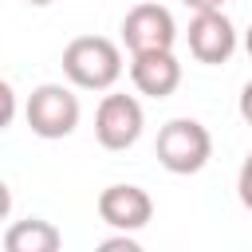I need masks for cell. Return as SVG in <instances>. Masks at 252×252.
Returning <instances> with one entry per match:
<instances>
[{"instance_id": "6da1fadb", "label": "cell", "mask_w": 252, "mask_h": 252, "mask_svg": "<svg viewBox=\"0 0 252 252\" xmlns=\"http://www.w3.org/2000/svg\"><path fill=\"white\" fill-rule=\"evenodd\" d=\"M63 75L79 91H110L122 75V51L106 35H79L63 47Z\"/></svg>"}, {"instance_id": "7a4b0ae2", "label": "cell", "mask_w": 252, "mask_h": 252, "mask_svg": "<svg viewBox=\"0 0 252 252\" xmlns=\"http://www.w3.org/2000/svg\"><path fill=\"white\" fill-rule=\"evenodd\" d=\"M158 161L169 173H201L213 158V134L197 118H173L158 130Z\"/></svg>"}, {"instance_id": "3957f363", "label": "cell", "mask_w": 252, "mask_h": 252, "mask_svg": "<svg viewBox=\"0 0 252 252\" xmlns=\"http://www.w3.org/2000/svg\"><path fill=\"white\" fill-rule=\"evenodd\" d=\"M24 114H28V126L35 138H47V142L67 138L79 126V94L63 83H39L28 94Z\"/></svg>"}, {"instance_id": "277c9868", "label": "cell", "mask_w": 252, "mask_h": 252, "mask_svg": "<svg viewBox=\"0 0 252 252\" xmlns=\"http://www.w3.org/2000/svg\"><path fill=\"white\" fill-rule=\"evenodd\" d=\"M146 114L134 94H102L94 110V138L102 150H130L142 138Z\"/></svg>"}, {"instance_id": "5b68a950", "label": "cell", "mask_w": 252, "mask_h": 252, "mask_svg": "<svg viewBox=\"0 0 252 252\" xmlns=\"http://www.w3.org/2000/svg\"><path fill=\"white\" fill-rule=\"evenodd\" d=\"M185 39H189L193 59H197V63H209V67L228 63V59H232V51H236V28H232V20H228L220 8L193 12Z\"/></svg>"}, {"instance_id": "8992f818", "label": "cell", "mask_w": 252, "mask_h": 252, "mask_svg": "<svg viewBox=\"0 0 252 252\" xmlns=\"http://www.w3.org/2000/svg\"><path fill=\"white\" fill-rule=\"evenodd\" d=\"M122 43L138 55V51H158V47H173L177 43V24L173 12L161 4H134L122 20Z\"/></svg>"}, {"instance_id": "52a82bcc", "label": "cell", "mask_w": 252, "mask_h": 252, "mask_svg": "<svg viewBox=\"0 0 252 252\" xmlns=\"http://www.w3.org/2000/svg\"><path fill=\"white\" fill-rule=\"evenodd\" d=\"M98 217L118 232H138L154 217V197L142 185H106L98 193Z\"/></svg>"}, {"instance_id": "ba28073f", "label": "cell", "mask_w": 252, "mask_h": 252, "mask_svg": "<svg viewBox=\"0 0 252 252\" xmlns=\"http://www.w3.org/2000/svg\"><path fill=\"white\" fill-rule=\"evenodd\" d=\"M130 83L138 87V94L150 98H169L181 87V63L173 55V47H158V51H138L130 59Z\"/></svg>"}, {"instance_id": "9c48e42d", "label": "cell", "mask_w": 252, "mask_h": 252, "mask_svg": "<svg viewBox=\"0 0 252 252\" xmlns=\"http://www.w3.org/2000/svg\"><path fill=\"white\" fill-rule=\"evenodd\" d=\"M63 244L59 228L51 220H39V217H28V220H16L8 224L4 232V248L8 252H55Z\"/></svg>"}, {"instance_id": "30bf717a", "label": "cell", "mask_w": 252, "mask_h": 252, "mask_svg": "<svg viewBox=\"0 0 252 252\" xmlns=\"http://www.w3.org/2000/svg\"><path fill=\"white\" fill-rule=\"evenodd\" d=\"M236 193H240V205L252 213V150H248V158H244V165H240V177H236Z\"/></svg>"}, {"instance_id": "8fae6325", "label": "cell", "mask_w": 252, "mask_h": 252, "mask_svg": "<svg viewBox=\"0 0 252 252\" xmlns=\"http://www.w3.org/2000/svg\"><path fill=\"white\" fill-rule=\"evenodd\" d=\"M98 248H102V252H138L142 244H138L130 232H122V236H110V240H102Z\"/></svg>"}, {"instance_id": "7c38bea8", "label": "cell", "mask_w": 252, "mask_h": 252, "mask_svg": "<svg viewBox=\"0 0 252 252\" xmlns=\"http://www.w3.org/2000/svg\"><path fill=\"white\" fill-rule=\"evenodd\" d=\"M240 118L252 126V79L244 83V91H240Z\"/></svg>"}, {"instance_id": "4fadbf2b", "label": "cell", "mask_w": 252, "mask_h": 252, "mask_svg": "<svg viewBox=\"0 0 252 252\" xmlns=\"http://www.w3.org/2000/svg\"><path fill=\"white\" fill-rule=\"evenodd\" d=\"M0 94H4V126L12 122V110H16V94H12V83H4L0 87Z\"/></svg>"}, {"instance_id": "5bb4252c", "label": "cell", "mask_w": 252, "mask_h": 252, "mask_svg": "<svg viewBox=\"0 0 252 252\" xmlns=\"http://www.w3.org/2000/svg\"><path fill=\"white\" fill-rule=\"evenodd\" d=\"M185 8H193V12H209V8H224L228 0H181Z\"/></svg>"}, {"instance_id": "9a60e30c", "label": "cell", "mask_w": 252, "mask_h": 252, "mask_svg": "<svg viewBox=\"0 0 252 252\" xmlns=\"http://www.w3.org/2000/svg\"><path fill=\"white\" fill-rule=\"evenodd\" d=\"M244 47H248V55H252V28L244 32Z\"/></svg>"}, {"instance_id": "2e32d148", "label": "cell", "mask_w": 252, "mask_h": 252, "mask_svg": "<svg viewBox=\"0 0 252 252\" xmlns=\"http://www.w3.org/2000/svg\"><path fill=\"white\" fill-rule=\"evenodd\" d=\"M28 4H35V8H43V4H55V0H28Z\"/></svg>"}]
</instances>
